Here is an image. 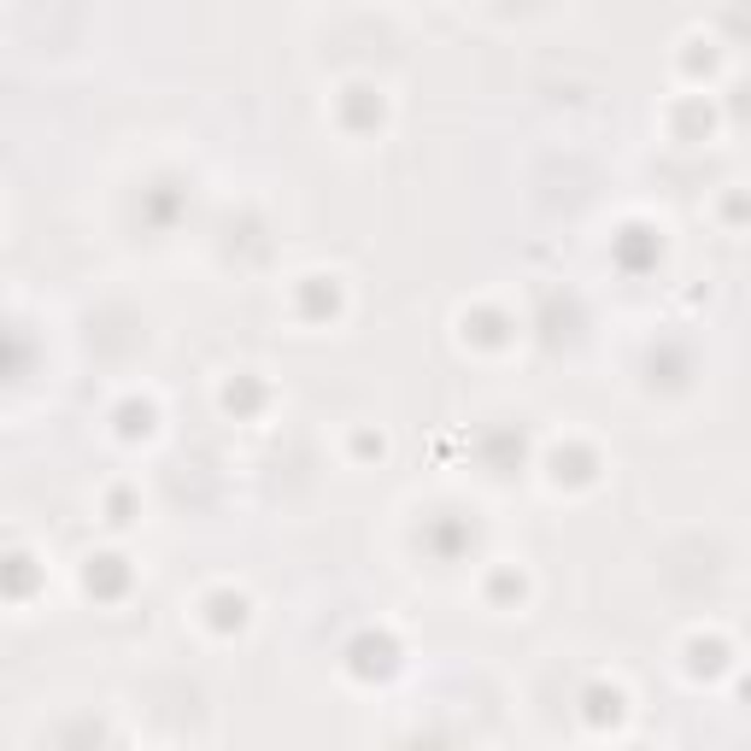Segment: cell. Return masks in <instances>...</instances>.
Wrapping results in <instances>:
<instances>
[{
  "label": "cell",
  "mask_w": 751,
  "mask_h": 751,
  "mask_svg": "<svg viewBox=\"0 0 751 751\" xmlns=\"http://www.w3.org/2000/svg\"><path fill=\"white\" fill-rule=\"evenodd\" d=\"M200 622H206L212 634H242L253 622V599L242 588H212L206 599H200Z\"/></svg>",
  "instance_id": "1"
},
{
  "label": "cell",
  "mask_w": 751,
  "mask_h": 751,
  "mask_svg": "<svg viewBox=\"0 0 751 751\" xmlns=\"http://www.w3.org/2000/svg\"><path fill=\"white\" fill-rule=\"evenodd\" d=\"M728 669V657H722V640H705V634H693L687 640V675H722Z\"/></svg>",
  "instance_id": "2"
}]
</instances>
